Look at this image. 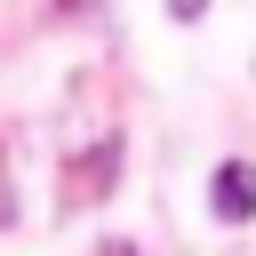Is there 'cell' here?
<instances>
[{
    "mask_svg": "<svg viewBox=\"0 0 256 256\" xmlns=\"http://www.w3.org/2000/svg\"><path fill=\"white\" fill-rule=\"evenodd\" d=\"M208 200H216V216H224V224L256 216V168H248V160H224V168H216V192H208Z\"/></svg>",
    "mask_w": 256,
    "mask_h": 256,
    "instance_id": "6da1fadb",
    "label": "cell"
}]
</instances>
